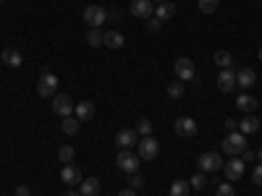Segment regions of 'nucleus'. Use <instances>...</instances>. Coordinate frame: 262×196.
Masks as SVG:
<instances>
[{
    "instance_id": "nucleus-16",
    "label": "nucleus",
    "mask_w": 262,
    "mask_h": 196,
    "mask_svg": "<svg viewBox=\"0 0 262 196\" xmlns=\"http://www.w3.org/2000/svg\"><path fill=\"white\" fill-rule=\"evenodd\" d=\"M100 186H102L100 178L92 176V178H86V181L79 183V193H81V196H100Z\"/></svg>"
},
{
    "instance_id": "nucleus-21",
    "label": "nucleus",
    "mask_w": 262,
    "mask_h": 196,
    "mask_svg": "<svg viewBox=\"0 0 262 196\" xmlns=\"http://www.w3.org/2000/svg\"><path fill=\"white\" fill-rule=\"evenodd\" d=\"M76 118L79 120H92V115H95V105L90 102V100H81L79 105H76Z\"/></svg>"
},
{
    "instance_id": "nucleus-39",
    "label": "nucleus",
    "mask_w": 262,
    "mask_h": 196,
    "mask_svg": "<svg viewBox=\"0 0 262 196\" xmlns=\"http://www.w3.org/2000/svg\"><path fill=\"white\" fill-rule=\"evenodd\" d=\"M118 196H137V191H134V188H123Z\"/></svg>"
},
{
    "instance_id": "nucleus-6",
    "label": "nucleus",
    "mask_w": 262,
    "mask_h": 196,
    "mask_svg": "<svg viewBox=\"0 0 262 196\" xmlns=\"http://www.w3.org/2000/svg\"><path fill=\"white\" fill-rule=\"evenodd\" d=\"M74 110H76V105L69 94H55L53 97V113L58 118H69V115H74Z\"/></svg>"
},
{
    "instance_id": "nucleus-34",
    "label": "nucleus",
    "mask_w": 262,
    "mask_h": 196,
    "mask_svg": "<svg viewBox=\"0 0 262 196\" xmlns=\"http://www.w3.org/2000/svg\"><path fill=\"white\" fill-rule=\"evenodd\" d=\"M128 183H131V188L137 191V188H142V186H144V178L139 176V173H134V176H128Z\"/></svg>"
},
{
    "instance_id": "nucleus-29",
    "label": "nucleus",
    "mask_w": 262,
    "mask_h": 196,
    "mask_svg": "<svg viewBox=\"0 0 262 196\" xmlns=\"http://www.w3.org/2000/svg\"><path fill=\"white\" fill-rule=\"evenodd\" d=\"M217 3H221V0H196V6H200L202 13H215L217 11Z\"/></svg>"
},
{
    "instance_id": "nucleus-44",
    "label": "nucleus",
    "mask_w": 262,
    "mask_h": 196,
    "mask_svg": "<svg viewBox=\"0 0 262 196\" xmlns=\"http://www.w3.org/2000/svg\"><path fill=\"white\" fill-rule=\"evenodd\" d=\"M152 3H165V0H152Z\"/></svg>"
},
{
    "instance_id": "nucleus-26",
    "label": "nucleus",
    "mask_w": 262,
    "mask_h": 196,
    "mask_svg": "<svg viewBox=\"0 0 262 196\" xmlns=\"http://www.w3.org/2000/svg\"><path fill=\"white\" fill-rule=\"evenodd\" d=\"M215 65H221V68H231V65H233V55L228 50H217L215 53Z\"/></svg>"
},
{
    "instance_id": "nucleus-14",
    "label": "nucleus",
    "mask_w": 262,
    "mask_h": 196,
    "mask_svg": "<svg viewBox=\"0 0 262 196\" xmlns=\"http://www.w3.org/2000/svg\"><path fill=\"white\" fill-rule=\"evenodd\" d=\"M131 16L152 18V16H155V11H152V0H134V3H131Z\"/></svg>"
},
{
    "instance_id": "nucleus-25",
    "label": "nucleus",
    "mask_w": 262,
    "mask_h": 196,
    "mask_svg": "<svg viewBox=\"0 0 262 196\" xmlns=\"http://www.w3.org/2000/svg\"><path fill=\"white\" fill-rule=\"evenodd\" d=\"M189 191H191L189 181H173L168 193H170V196H189Z\"/></svg>"
},
{
    "instance_id": "nucleus-43",
    "label": "nucleus",
    "mask_w": 262,
    "mask_h": 196,
    "mask_svg": "<svg viewBox=\"0 0 262 196\" xmlns=\"http://www.w3.org/2000/svg\"><path fill=\"white\" fill-rule=\"evenodd\" d=\"M257 58H259V60H262V47H259V53H257Z\"/></svg>"
},
{
    "instance_id": "nucleus-20",
    "label": "nucleus",
    "mask_w": 262,
    "mask_h": 196,
    "mask_svg": "<svg viewBox=\"0 0 262 196\" xmlns=\"http://www.w3.org/2000/svg\"><path fill=\"white\" fill-rule=\"evenodd\" d=\"M236 107H238V110H242V113H254L257 110V100L252 97V94H238L236 97Z\"/></svg>"
},
{
    "instance_id": "nucleus-23",
    "label": "nucleus",
    "mask_w": 262,
    "mask_h": 196,
    "mask_svg": "<svg viewBox=\"0 0 262 196\" xmlns=\"http://www.w3.org/2000/svg\"><path fill=\"white\" fill-rule=\"evenodd\" d=\"M86 42H90V47H102L105 45V32H100V27H90Z\"/></svg>"
},
{
    "instance_id": "nucleus-38",
    "label": "nucleus",
    "mask_w": 262,
    "mask_h": 196,
    "mask_svg": "<svg viewBox=\"0 0 262 196\" xmlns=\"http://www.w3.org/2000/svg\"><path fill=\"white\" fill-rule=\"evenodd\" d=\"M16 196H32V191H29V186H24V183H21V186L16 188Z\"/></svg>"
},
{
    "instance_id": "nucleus-27",
    "label": "nucleus",
    "mask_w": 262,
    "mask_h": 196,
    "mask_svg": "<svg viewBox=\"0 0 262 196\" xmlns=\"http://www.w3.org/2000/svg\"><path fill=\"white\" fill-rule=\"evenodd\" d=\"M74 155H76V152H74V146H69V144L58 149V160H60V162H66V165H71Z\"/></svg>"
},
{
    "instance_id": "nucleus-10",
    "label": "nucleus",
    "mask_w": 262,
    "mask_h": 196,
    "mask_svg": "<svg viewBox=\"0 0 262 196\" xmlns=\"http://www.w3.org/2000/svg\"><path fill=\"white\" fill-rule=\"evenodd\" d=\"M244 160L242 157H231L228 162H223V170H226V178L228 181H238V178H242L244 176Z\"/></svg>"
},
{
    "instance_id": "nucleus-28",
    "label": "nucleus",
    "mask_w": 262,
    "mask_h": 196,
    "mask_svg": "<svg viewBox=\"0 0 262 196\" xmlns=\"http://www.w3.org/2000/svg\"><path fill=\"white\" fill-rule=\"evenodd\" d=\"M168 97H173V100L184 97V81H170L168 84Z\"/></svg>"
},
{
    "instance_id": "nucleus-30",
    "label": "nucleus",
    "mask_w": 262,
    "mask_h": 196,
    "mask_svg": "<svg viewBox=\"0 0 262 196\" xmlns=\"http://www.w3.org/2000/svg\"><path fill=\"white\" fill-rule=\"evenodd\" d=\"M189 186H194L196 191H202L205 186H207V178H205V173L200 170V173H194V176H191V181H189Z\"/></svg>"
},
{
    "instance_id": "nucleus-3",
    "label": "nucleus",
    "mask_w": 262,
    "mask_h": 196,
    "mask_svg": "<svg viewBox=\"0 0 262 196\" xmlns=\"http://www.w3.org/2000/svg\"><path fill=\"white\" fill-rule=\"evenodd\" d=\"M137 155L142 157V160H147V162H152L158 155H160V144L155 141V136H142L139 139V144H137Z\"/></svg>"
},
{
    "instance_id": "nucleus-45",
    "label": "nucleus",
    "mask_w": 262,
    "mask_h": 196,
    "mask_svg": "<svg viewBox=\"0 0 262 196\" xmlns=\"http://www.w3.org/2000/svg\"><path fill=\"white\" fill-rule=\"evenodd\" d=\"M0 3H6V0H0Z\"/></svg>"
},
{
    "instance_id": "nucleus-37",
    "label": "nucleus",
    "mask_w": 262,
    "mask_h": 196,
    "mask_svg": "<svg viewBox=\"0 0 262 196\" xmlns=\"http://www.w3.org/2000/svg\"><path fill=\"white\" fill-rule=\"evenodd\" d=\"M238 157H242L244 162H252V160H257V155H254V152H252L249 146H247V149H244V152H242V155H238Z\"/></svg>"
},
{
    "instance_id": "nucleus-40",
    "label": "nucleus",
    "mask_w": 262,
    "mask_h": 196,
    "mask_svg": "<svg viewBox=\"0 0 262 196\" xmlns=\"http://www.w3.org/2000/svg\"><path fill=\"white\" fill-rule=\"evenodd\" d=\"M107 18H111V21H121V11H113V13H107Z\"/></svg>"
},
{
    "instance_id": "nucleus-33",
    "label": "nucleus",
    "mask_w": 262,
    "mask_h": 196,
    "mask_svg": "<svg viewBox=\"0 0 262 196\" xmlns=\"http://www.w3.org/2000/svg\"><path fill=\"white\" fill-rule=\"evenodd\" d=\"M147 29H149V32H160V29H163V21H160V18H155V16L147 18Z\"/></svg>"
},
{
    "instance_id": "nucleus-7",
    "label": "nucleus",
    "mask_w": 262,
    "mask_h": 196,
    "mask_svg": "<svg viewBox=\"0 0 262 196\" xmlns=\"http://www.w3.org/2000/svg\"><path fill=\"white\" fill-rule=\"evenodd\" d=\"M173 71H176V79L179 81H194V63L189 58H176V63H173Z\"/></svg>"
},
{
    "instance_id": "nucleus-13",
    "label": "nucleus",
    "mask_w": 262,
    "mask_h": 196,
    "mask_svg": "<svg viewBox=\"0 0 262 196\" xmlns=\"http://www.w3.org/2000/svg\"><path fill=\"white\" fill-rule=\"evenodd\" d=\"M60 181L69 186V188L79 186V183H81V173H79V167H74V165H63V170H60Z\"/></svg>"
},
{
    "instance_id": "nucleus-8",
    "label": "nucleus",
    "mask_w": 262,
    "mask_h": 196,
    "mask_svg": "<svg viewBox=\"0 0 262 196\" xmlns=\"http://www.w3.org/2000/svg\"><path fill=\"white\" fill-rule=\"evenodd\" d=\"M173 131H176L181 139H191V136L196 134V120L189 118V115H181L176 123H173Z\"/></svg>"
},
{
    "instance_id": "nucleus-24",
    "label": "nucleus",
    "mask_w": 262,
    "mask_h": 196,
    "mask_svg": "<svg viewBox=\"0 0 262 196\" xmlns=\"http://www.w3.org/2000/svg\"><path fill=\"white\" fill-rule=\"evenodd\" d=\"M79 126H81V120L79 118H63V123H60V128H63V134L66 136H74V134H79Z\"/></svg>"
},
{
    "instance_id": "nucleus-36",
    "label": "nucleus",
    "mask_w": 262,
    "mask_h": 196,
    "mask_svg": "<svg viewBox=\"0 0 262 196\" xmlns=\"http://www.w3.org/2000/svg\"><path fill=\"white\" fill-rule=\"evenodd\" d=\"M226 131H228V134H233V131H238V120H233V118H226Z\"/></svg>"
},
{
    "instance_id": "nucleus-5",
    "label": "nucleus",
    "mask_w": 262,
    "mask_h": 196,
    "mask_svg": "<svg viewBox=\"0 0 262 196\" xmlns=\"http://www.w3.org/2000/svg\"><path fill=\"white\" fill-rule=\"evenodd\" d=\"M196 167L202 173H217V170H223V157L217 152H202L200 160H196Z\"/></svg>"
},
{
    "instance_id": "nucleus-1",
    "label": "nucleus",
    "mask_w": 262,
    "mask_h": 196,
    "mask_svg": "<svg viewBox=\"0 0 262 196\" xmlns=\"http://www.w3.org/2000/svg\"><path fill=\"white\" fill-rule=\"evenodd\" d=\"M244 149H247V136L242 134V131H233V134H228L223 139V152L228 157H238Z\"/></svg>"
},
{
    "instance_id": "nucleus-35",
    "label": "nucleus",
    "mask_w": 262,
    "mask_h": 196,
    "mask_svg": "<svg viewBox=\"0 0 262 196\" xmlns=\"http://www.w3.org/2000/svg\"><path fill=\"white\" fill-rule=\"evenodd\" d=\"M252 181L257 183V186H262V165L257 162V167H254V173H252Z\"/></svg>"
},
{
    "instance_id": "nucleus-17",
    "label": "nucleus",
    "mask_w": 262,
    "mask_h": 196,
    "mask_svg": "<svg viewBox=\"0 0 262 196\" xmlns=\"http://www.w3.org/2000/svg\"><path fill=\"white\" fill-rule=\"evenodd\" d=\"M238 131H242L244 136H249V134H257V131H259V120H257L252 113H247L242 120H238Z\"/></svg>"
},
{
    "instance_id": "nucleus-9",
    "label": "nucleus",
    "mask_w": 262,
    "mask_h": 196,
    "mask_svg": "<svg viewBox=\"0 0 262 196\" xmlns=\"http://www.w3.org/2000/svg\"><path fill=\"white\" fill-rule=\"evenodd\" d=\"M84 21H86V27H102L107 21V11L102 6H90L84 11Z\"/></svg>"
},
{
    "instance_id": "nucleus-4",
    "label": "nucleus",
    "mask_w": 262,
    "mask_h": 196,
    "mask_svg": "<svg viewBox=\"0 0 262 196\" xmlns=\"http://www.w3.org/2000/svg\"><path fill=\"white\" fill-rule=\"evenodd\" d=\"M37 94L39 97H45V100H53L55 94H58V76H53V74H42L39 79H37Z\"/></svg>"
},
{
    "instance_id": "nucleus-32",
    "label": "nucleus",
    "mask_w": 262,
    "mask_h": 196,
    "mask_svg": "<svg viewBox=\"0 0 262 196\" xmlns=\"http://www.w3.org/2000/svg\"><path fill=\"white\" fill-rule=\"evenodd\" d=\"M215 196H236V191H233L231 183H221V186L215 188Z\"/></svg>"
},
{
    "instance_id": "nucleus-2",
    "label": "nucleus",
    "mask_w": 262,
    "mask_h": 196,
    "mask_svg": "<svg viewBox=\"0 0 262 196\" xmlns=\"http://www.w3.org/2000/svg\"><path fill=\"white\" fill-rule=\"evenodd\" d=\"M139 162H142V157L137 155V152H131V149H121L116 155V165L123 173H128V176H134V173L139 170Z\"/></svg>"
},
{
    "instance_id": "nucleus-42",
    "label": "nucleus",
    "mask_w": 262,
    "mask_h": 196,
    "mask_svg": "<svg viewBox=\"0 0 262 196\" xmlns=\"http://www.w3.org/2000/svg\"><path fill=\"white\" fill-rule=\"evenodd\" d=\"M257 160H259V165H262V149L257 152Z\"/></svg>"
},
{
    "instance_id": "nucleus-22",
    "label": "nucleus",
    "mask_w": 262,
    "mask_h": 196,
    "mask_svg": "<svg viewBox=\"0 0 262 196\" xmlns=\"http://www.w3.org/2000/svg\"><path fill=\"white\" fill-rule=\"evenodd\" d=\"M173 16H176V6L173 3H158V8H155V18H160V21H170Z\"/></svg>"
},
{
    "instance_id": "nucleus-15",
    "label": "nucleus",
    "mask_w": 262,
    "mask_h": 196,
    "mask_svg": "<svg viewBox=\"0 0 262 196\" xmlns=\"http://www.w3.org/2000/svg\"><path fill=\"white\" fill-rule=\"evenodd\" d=\"M236 84L242 86V89H252V86L257 84V74L252 68H242V71H236Z\"/></svg>"
},
{
    "instance_id": "nucleus-18",
    "label": "nucleus",
    "mask_w": 262,
    "mask_h": 196,
    "mask_svg": "<svg viewBox=\"0 0 262 196\" xmlns=\"http://www.w3.org/2000/svg\"><path fill=\"white\" fill-rule=\"evenodd\" d=\"M3 63L11 65V68H18V65L24 63V55H21V50H16V47H6L3 50Z\"/></svg>"
},
{
    "instance_id": "nucleus-41",
    "label": "nucleus",
    "mask_w": 262,
    "mask_h": 196,
    "mask_svg": "<svg viewBox=\"0 0 262 196\" xmlns=\"http://www.w3.org/2000/svg\"><path fill=\"white\" fill-rule=\"evenodd\" d=\"M66 196H81L79 191H74V188H69V191H66Z\"/></svg>"
},
{
    "instance_id": "nucleus-19",
    "label": "nucleus",
    "mask_w": 262,
    "mask_h": 196,
    "mask_svg": "<svg viewBox=\"0 0 262 196\" xmlns=\"http://www.w3.org/2000/svg\"><path fill=\"white\" fill-rule=\"evenodd\" d=\"M123 42H126V37H123L121 32H116V29L105 32V47H111V50H121V47H123Z\"/></svg>"
},
{
    "instance_id": "nucleus-31",
    "label": "nucleus",
    "mask_w": 262,
    "mask_h": 196,
    "mask_svg": "<svg viewBox=\"0 0 262 196\" xmlns=\"http://www.w3.org/2000/svg\"><path fill=\"white\" fill-rule=\"evenodd\" d=\"M137 134H142V136H149V134H152V120H147V118H139V123H137Z\"/></svg>"
},
{
    "instance_id": "nucleus-11",
    "label": "nucleus",
    "mask_w": 262,
    "mask_h": 196,
    "mask_svg": "<svg viewBox=\"0 0 262 196\" xmlns=\"http://www.w3.org/2000/svg\"><path fill=\"white\" fill-rule=\"evenodd\" d=\"M116 144H118V149H131V146L139 144V134L134 128H123L116 134Z\"/></svg>"
},
{
    "instance_id": "nucleus-12",
    "label": "nucleus",
    "mask_w": 262,
    "mask_h": 196,
    "mask_svg": "<svg viewBox=\"0 0 262 196\" xmlns=\"http://www.w3.org/2000/svg\"><path fill=\"white\" fill-rule=\"evenodd\" d=\"M236 86V71L233 68H221V74H217V89L221 92H233Z\"/></svg>"
}]
</instances>
